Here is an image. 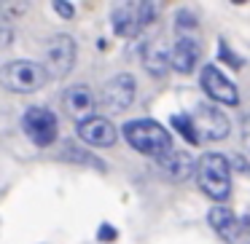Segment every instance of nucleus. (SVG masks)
Instances as JSON below:
<instances>
[{
  "mask_svg": "<svg viewBox=\"0 0 250 244\" xmlns=\"http://www.w3.org/2000/svg\"><path fill=\"white\" fill-rule=\"evenodd\" d=\"M121 131H124V140L129 142L137 153L151 156L153 161L175 150V148H172V134H169L159 121L135 118V121H126Z\"/></svg>",
  "mask_w": 250,
  "mask_h": 244,
  "instance_id": "f257e3e1",
  "label": "nucleus"
},
{
  "mask_svg": "<svg viewBox=\"0 0 250 244\" xmlns=\"http://www.w3.org/2000/svg\"><path fill=\"white\" fill-rule=\"evenodd\" d=\"M194 177L199 190L212 201H226L231 193V164L223 153H202Z\"/></svg>",
  "mask_w": 250,
  "mask_h": 244,
  "instance_id": "f03ea898",
  "label": "nucleus"
},
{
  "mask_svg": "<svg viewBox=\"0 0 250 244\" xmlns=\"http://www.w3.org/2000/svg\"><path fill=\"white\" fill-rule=\"evenodd\" d=\"M159 6L148 3V0H137V3H119L110 11V24L113 33L119 38H135L143 27H148L151 22H156Z\"/></svg>",
  "mask_w": 250,
  "mask_h": 244,
  "instance_id": "7ed1b4c3",
  "label": "nucleus"
},
{
  "mask_svg": "<svg viewBox=\"0 0 250 244\" xmlns=\"http://www.w3.org/2000/svg\"><path fill=\"white\" fill-rule=\"evenodd\" d=\"M0 81L8 92L14 94H33L38 89H43V83L49 81V73L41 62L33 59H14L8 65H3Z\"/></svg>",
  "mask_w": 250,
  "mask_h": 244,
  "instance_id": "20e7f679",
  "label": "nucleus"
},
{
  "mask_svg": "<svg viewBox=\"0 0 250 244\" xmlns=\"http://www.w3.org/2000/svg\"><path fill=\"white\" fill-rule=\"evenodd\" d=\"M76 54H78V49H76L73 35H67V33L51 35L43 43V67L49 73V78L62 81L73 70V65H76Z\"/></svg>",
  "mask_w": 250,
  "mask_h": 244,
  "instance_id": "39448f33",
  "label": "nucleus"
},
{
  "mask_svg": "<svg viewBox=\"0 0 250 244\" xmlns=\"http://www.w3.org/2000/svg\"><path fill=\"white\" fill-rule=\"evenodd\" d=\"M22 131L33 145L38 148H49L51 142L60 134V124H57V115L49 108H27L22 113Z\"/></svg>",
  "mask_w": 250,
  "mask_h": 244,
  "instance_id": "423d86ee",
  "label": "nucleus"
},
{
  "mask_svg": "<svg viewBox=\"0 0 250 244\" xmlns=\"http://www.w3.org/2000/svg\"><path fill=\"white\" fill-rule=\"evenodd\" d=\"M137 94V81L132 73H119L110 81H105L103 92H100V108L108 110V113H124L132 102H135Z\"/></svg>",
  "mask_w": 250,
  "mask_h": 244,
  "instance_id": "0eeeda50",
  "label": "nucleus"
},
{
  "mask_svg": "<svg viewBox=\"0 0 250 244\" xmlns=\"http://www.w3.org/2000/svg\"><path fill=\"white\" fill-rule=\"evenodd\" d=\"M191 118H194L199 142L226 140L229 131H231V121H229L226 113H223V110H218L215 105H196V108L191 110Z\"/></svg>",
  "mask_w": 250,
  "mask_h": 244,
  "instance_id": "6e6552de",
  "label": "nucleus"
},
{
  "mask_svg": "<svg viewBox=\"0 0 250 244\" xmlns=\"http://www.w3.org/2000/svg\"><path fill=\"white\" fill-rule=\"evenodd\" d=\"M199 86L207 92V97L221 105H239V92L231 81L221 73L218 65H205L199 73Z\"/></svg>",
  "mask_w": 250,
  "mask_h": 244,
  "instance_id": "1a4fd4ad",
  "label": "nucleus"
},
{
  "mask_svg": "<svg viewBox=\"0 0 250 244\" xmlns=\"http://www.w3.org/2000/svg\"><path fill=\"white\" fill-rule=\"evenodd\" d=\"M62 105H65L67 115H70L73 121L83 124V121L92 118V110H94V105H97V99H94L92 89H89L86 83H73V86H67L65 92H62Z\"/></svg>",
  "mask_w": 250,
  "mask_h": 244,
  "instance_id": "9d476101",
  "label": "nucleus"
},
{
  "mask_svg": "<svg viewBox=\"0 0 250 244\" xmlns=\"http://www.w3.org/2000/svg\"><path fill=\"white\" fill-rule=\"evenodd\" d=\"M78 140L94 148H110L119 140V131L105 115H92L89 121L78 124Z\"/></svg>",
  "mask_w": 250,
  "mask_h": 244,
  "instance_id": "9b49d317",
  "label": "nucleus"
},
{
  "mask_svg": "<svg viewBox=\"0 0 250 244\" xmlns=\"http://www.w3.org/2000/svg\"><path fill=\"white\" fill-rule=\"evenodd\" d=\"M156 167L164 172V177L175 180V183H183L191 174H196V161L188 150H172L167 156L156 158Z\"/></svg>",
  "mask_w": 250,
  "mask_h": 244,
  "instance_id": "f8f14e48",
  "label": "nucleus"
},
{
  "mask_svg": "<svg viewBox=\"0 0 250 244\" xmlns=\"http://www.w3.org/2000/svg\"><path fill=\"white\" fill-rule=\"evenodd\" d=\"M207 220H210L212 231H215L226 244H237L239 228H242V217H237L231 209H229V206L215 204L210 212H207Z\"/></svg>",
  "mask_w": 250,
  "mask_h": 244,
  "instance_id": "ddd939ff",
  "label": "nucleus"
},
{
  "mask_svg": "<svg viewBox=\"0 0 250 244\" xmlns=\"http://www.w3.org/2000/svg\"><path fill=\"white\" fill-rule=\"evenodd\" d=\"M199 56H202L199 43H196L194 38H188V35H183V38H178V40L172 43L169 62H172V70H178L180 75H188V73H194Z\"/></svg>",
  "mask_w": 250,
  "mask_h": 244,
  "instance_id": "4468645a",
  "label": "nucleus"
},
{
  "mask_svg": "<svg viewBox=\"0 0 250 244\" xmlns=\"http://www.w3.org/2000/svg\"><path fill=\"white\" fill-rule=\"evenodd\" d=\"M169 54H172V46H164V40H153V43L146 46V54H143V62H146V70L151 73L153 78L167 75V70L172 67L169 62Z\"/></svg>",
  "mask_w": 250,
  "mask_h": 244,
  "instance_id": "2eb2a0df",
  "label": "nucleus"
},
{
  "mask_svg": "<svg viewBox=\"0 0 250 244\" xmlns=\"http://www.w3.org/2000/svg\"><path fill=\"white\" fill-rule=\"evenodd\" d=\"M169 124H172L175 131H180V137H183L186 142H191V145H199V134H196V126H194L191 113H175L172 118H169Z\"/></svg>",
  "mask_w": 250,
  "mask_h": 244,
  "instance_id": "dca6fc26",
  "label": "nucleus"
},
{
  "mask_svg": "<svg viewBox=\"0 0 250 244\" xmlns=\"http://www.w3.org/2000/svg\"><path fill=\"white\" fill-rule=\"evenodd\" d=\"M175 30H178V38H183V33H188V30H196V17L188 8H180L175 14Z\"/></svg>",
  "mask_w": 250,
  "mask_h": 244,
  "instance_id": "f3484780",
  "label": "nucleus"
},
{
  "mask_svg": "<svg viewBox=\"0 0 250 244\" xmlns=\"http://www.w3.org/2000/svg\"><path fill=\"white\" fill-rule=\"evenodd\" d=\"M65 158L78 161V164H89V167H97V169H105L103 161H97V158H92V156H83V150H78V148H73V145H65Z\"/></svg>",
  "mask_w": 250,
  "mask_h": 244,
  "instance_id": "a211bd4d",
  "label": "nucleus"
},
{
  "mask_svg": "<svg viewBox=\"0 0 250 244\" xmlns=\"http://www.w3.org/2000/svg\"><path fill=\"white\" fill-rule=\"evenodd\" d=\"M218 54H221V59H226L229 65L234 67V70H237L239 65H242V59H239V56H234L231 51H229V46H226V40H221V43H218Z\"/></svg>",
  "mask_w": 250,
  "mask_h": 244,
  "instance_id": "6ab92c4d",
  "label": "nucleus"
},
{
  "mask_svg": "<svg viewBox=\"0 0 250 244\" xmlns=\"http://www.w3.org/2000/svg\"><path fill=\"white\" fill-rule=\"evenodd\" d=\"M237 244H250V212H245V215H242V228H239Z\"/></svg>",
  "mask_w": 250,
  "mask_h": 244,
  "instance_id": "aec40b11",
  "label": "nucleus"
},
{
  "mask_svg": "<svg viewBox=\"0 0 250 244\" xmlns=\"http://www.w3.org/2000/svg\"><path fill=\"white\" fill-rule=\"evenodd\" d=\"M54 11L60 14L62 19H73V14H76V8H73L70 3H65V0H54Z\"/></svg>",
  "mask_w": 250,
  "mask_h": 244,
  "instance_id": "412c9836",
  "label": "nucleus"
},
{
  "mask_svg": "<svg viewBox=\"0 0 250 244\" xmlns=\"http://www.w3.org/2000/svg\"><path fill=\"white\" fill-rule=\"evenodd\" d=\"M116 236H119V231H116L113 225H108V223H103V225H100V231H97L100 242H113Z\"/></svg>",
  "mask_w": 250,
  "mask_h": 244,
  "instance_id": "4be33fe9",
  "label": "nucleus"
},
{
  "mask_svg": "<svg viewBox=\"0 0 250 244\" xmlns=\"http://www.w3.org/2000/svg\"><path fill=\"white\" fill-rule=\"evenodd\" d=\"M0 30H3V35H0V46H11V19L0 17Z\"/></svg>",
  "mask_w": 250,
  "mask_h": 244,
  "instance_id": "5701e85b",
  "label": "nucleus"
}]
</instances>
